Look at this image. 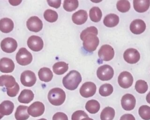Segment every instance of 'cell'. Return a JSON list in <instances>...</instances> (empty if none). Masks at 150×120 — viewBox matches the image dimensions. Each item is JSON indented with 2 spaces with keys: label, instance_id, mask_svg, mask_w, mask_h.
I'll use <instances>...</instances> for the list:
<instances>
[{
  "label": "cell",
  "instance_id": "7bdbcfd3",
  "mask_svg": "<svg viewBox=\"0 0 150 120\" xmlns=\"http://www.w3.org/2000/svg\"><path fill=\"white\" fill-rule=\"evenodd\" d=\"M146 100L148 102V103H149L150 104V91L149 92V93L146 95Z\"/></svg>",
  "mask_w": 150,
  "mask_h": 120
},
{
  "label": "cell",
  "instance_id": "52a82bcc",
  "mask_svg": "<svg viewBox=\"0 0 150 120\" xmlns=\"http://www.w3.org/2000/svg\"><path fill=\"white\" fill-rule=\"evenodd\" d=\"M36 81L35 74L30 70H26L21 75V82L22 85L26 87L33 86Z\"/></svg>",
  "mask_w": 150,
  "mask_h": 120
},
{
  "label": "cell",
  "instance_id": "2e32d148",
  "mask_svg": "<svg viewBox=\"0 0 150 120\" xmlns=\"http://www.w3.org/2000/svg\"><path fill=\"white\" fill-rule=\"evenodd\" d=\"M129 29L132 33L139 35L144 32L146 29V24L143 20L135 19L131 23Z\"/></svg>",
  "mask_w": 150,
  "mask_h": 120
},
{
  "label": "cell",
  "instance_id": "e575fe53",
  "mask_svg": "<svg viewBox=\"0 0 150 120\" xmlns=\"http://www.w3.org/2000/svg\"><path fill=\"white\" fill-rule=\"evenodd\" d=\"M148 88V85L145 81L142 80H139L137 81L135 85V89L138 93L144 94L147 91Z\"/></svg>",
  "mask_w": 150,
  "mask_h": 120
},
{
  "label": "cell",
  "instance_id": "44dd1931",
  "mask_svg": "<svg viewBox=\"0 0 150 120\" xmlns=\"http://www.w3.org/2000/svg\"><path fill=\"white\" fill-rule=\"evenodd\" d=\"M133 5L134 9L139 13L145 12L146 11L150 6V1H141V0H134L133 1Z\"/></svg>",
  "mask_w": 150,
  "mask_h": 120
},
{
  "label": "cell",
  "instance_id": "60d3db41",
  "mask_svg": "<svg viewBox=\"0 0 150 120\" xmlns=\"http://www.w3.org/2000/svg\"><path fill=\"white\" fill-rule=\"evenodd\" d=\"M120 120H135V118L132 114H126L121 116Z\"/></svg>",
  "mask_w": 150,
  "mask_h": 120
},
{
  "label": "cell",
  "instance_id": "7402d4cb",
  "mask_svg": "<svg viewBox=\"0 0 150 120\" xmlns=\"http://www.w3.org/2000/svg\"><path fill=\"white\" fill-rule=\"evenodd\" d=\"M13 109L14 104L11 101H4L0 104V113L3 116L11 114L13 111Z\"/></svg>",
  "mask_w": 150,
  "mask_h": 120
},
{
  "label": "cell",
  "instance_id": "8d00e7d4",
  "mask_svg": "<svg viewBox=\"0 0 150 120\" xmlns=\"http://www.w3.org/2000/svg\"><path fill=\"white\" fill-rule=\"evenodd\" d=\"M88 117V115L82 110L75 111L71 115V120H81L84 118Z\"/></svg>",
  "mask_w": 150,
  "mask_h": 120
},
{
  "label": "cell",
  "instance_id": "484cf974",
  "mask_svg": "<svg viewBox=\"0 0 150 120\" xmlns=\"http://www.w3.org/2000/svg\"><path fill=\"white\" fill-rule=\"evenodd\" d=\"M103 23L107 27H114L119 23V17L114 13L108 14L105 16L103 20Z\"/></svg>",
  "mask_w": 150,
  "mask_h": 120
},
{
  "label": "cell",
  "instance_id": "ab89813d",
  "mask_svg": "<svg viewBox=\"0 0 150 120\" xmlns=\"http://www.w3.org/2000/svg\"><path fill=\"white\" fill-rule=\"evenodd\" d=\"M47 4L49 5V6L53 7L54 8H59L61 4V1H47Z\"/></svg>",
  "mask_w": 150,
  "mask_h": 120
},
{
  "label": "cell",
  "instance_id": "9c48e42d",
  "mask_svg": "<svg viewBox=\"0 0 150 120\" xmlns=\"http://www.w3.org/2000/svg\"><path fill=\"white\" fill-rule=\"evenodd\" d=\"M96 89V85L94 83L88 81L83 84L80 88V93L82 97L88 98L95 94Z\"/></svg>",
  "mask_w": 150,
  "mask_h": 120
},
{
  "label": "cell",
  "instance_id": "7c38bea8",
  "mask_svg": "<svg viewBox=\"0 0 150 120\" xmlns=\"http://www.w3.org/2000/svg\"><path fill=\"white\" fill-rule=\"evenodd\" d=\"M123 57L125 61L128 63L135 64L139 60L140 54L137 49L129 48L124 52Z\"/></svg>",
  "mask_w": 150,
  "mask_h": 120
},
{
  "label": "cell",
  "instance_id": "d590c367",
  "mask_svg": "<svg viewBox=\"0 0 150 120\" xmlns=\"http://www.w3.org/2000/svg\"><path fill=\"white\" fill-rule=\"evenodd\" d=\"M116 5L117 9L121 12H127L130 9V3L128 1H118Z\"/></svg>",
  "mask_w": 150,
  "mask_h": 120
},
{
  "label": "cell",
  "instance_id": "8fae6325",
  "mask_svg": "<svg viewBox=\"0 0 150 120\" xmlns=\"http://www.w3.org/2000/svg\"><path fill=\"white\" fill-rule=\"evenodd\" d=\"M18 43L16 40L12 37L4 39L1 43V49L5 53H11L15 52L17 48Z\"/></svg>",
  "mask_w": 150,
  "mask_h": 120
},
{
  "label": "cell",
  "instance_id": "f1b7e54d",
  "mask_svg": "<svg viewBox=\"0 0 150 120\" xmlns=\"http://www.w3.org/2000/svg\"><path fill=\"white\" fill-rule=\"evenodd\" d=\"M115 116V110L112 107H107L101 112V120H112Z\"/></svg>",
  "mask_w": 150,
  "mask_h": 120
},
{
  "label": "cell",
  "instance_id": "3957f363",
  "mask_svg": "<svg viewBox=\"0 0 150 120\" xmlns=\"http://www.w3.org/2000/svg\"><path fill=\"white\" fill-rule=\"evenodd\" d=\"M47 98L51 104L59 106L63 104L64 102L66 99V94L62 88H53L49 91Z\"/></svg>",
  "mask_w": 150,
  "mask_h": 120
},
{
  "label": "cell",
  "instance_id": "4dcf8cb0",
  "mask_svg": "<svg viewBox=\"0 0 150 120\" xmlns=\"http://www.w3.org/2000/svg\"><path fill=\"white\" fill-rule=\"evenodd\" d=\"M44 18L46 20L49 22H54L57 20L58 18V14L57 13L52 9H47L43 13Z\"/></svg>",
  "mask_w": 150,
  "mask_h": 120
},
{
  "label": "cell",
  "instance_id": "4316f807",
  "mask_svg": "<svg viewBox=\"0 0 150 120\" xmlns=\"http://www.w3.org/2000/svg\"><path fill=\"white\" fill-rule=\"evenodd\" d=\"M69 68L68 64L63 61L56 62L53 66V72L57 75H62L66 73Z\"/></svg>",
  "mask_w": 150,
  "mask_h": 120
},
{
  "label": "cell",
  "instance_id": "d6a6232c",
  "mask_svg": "<svg viewBox=\"0 0 150 120\" xmlns=\"http://www.w3.org/2000/svg\"><path fill=\"white\" fill-rule=\"evenodd\" d=\"M113 92L112 86L108 83L104 84L99 88V93L101 96L107 97L111 95Z\"/></svg>",
  "mask_w": 150,
  "mask_h": 120
},
{
  "label": "cell",
  "instance_id": "603a6c76",
  "mask_svg": "<svg viewBox=\"0 0 150 120\" xmlns=\"http://www.w3.org/2000/svg\"><path fill=\"white\" fill-rule=\"evenodd\" d=\"M16 84L15 78L12 76L2 75L0 76V86H5L6 88H12Z\"/></svg>",
  "mask_w": 150,
  "mask_h": 120
},
{
  "label": "cell",
  "instance_id": "f546056e",
  "mask_svg": "<svg viewBox=\"0 0 150 120\" xmlns=\"http://www.w3.org/2000/svg\"><path fill=\"white\" fill-rule=\"evenodd\" d=\"M89 16L90 19L94 22H99L102 17V12L97 6H94L90 9Z\"/></svg>",
  "mask_w": 150,
  "mask_h": 120
},
{
  "label": "cell",
  "instance_id": "f6af8a7d",
  "mask_svg": "<svg viewBox=\"0 0 150 120\" xmlns=\"http://www.w3.org/2000/svg\"><path fill=\"white\" fill-rule=\"evenodd\" d=\"M3 116H3V115L0 113V119H1V118H3Z\"/></svg>",
  "mask_w": 150,
  "mask_h": 120
},
{
  "label": "cell",
  "instance_id": "ba28073f",
  "mask_svg": "<svg viewBox=\"0 0 150 120\" xmlns=\"http://www.w3.org/2000/svg\"><path fill=\"white\" fill-rule=\"evenodd\" d=\"M28 47L33 52L40 51L43 47V42L41 37L33 35L30 36L27 40Z\"/></svg>",
  "mask_w": 150,
  "mask_h": 120
},
{
  "label": "cell",
  "instance_id": "cb8c5ba5",
  "mask_svg": "<svg viewBox=\"0 0 150 120\" xmlns=\"http://www.w3.org/2000/svg\"><path fill=\"white\" fill-rule=\"evenodd\" d=\"M39 79L44 82H49L53 78V73L51 70L47 67H42L38 71Z\"/></svg>",
  "mask_w": 150,
  "mask_h": 120
},
{
  "label": "cell",
  "instance_id": "277c9868",
  "mask_svg": "<svg viewBox=\"0 0 150 120\" xmlns=\"http://www.w3.org/2000/svg\"><path fill=\"white\" fill-rule=\"evenodd\" d=\"M32 54L25 47L21 48L16 55V61L21 66L29 64L32 61Z\"/></svg>",
  "mask_w": 150,
  "mask_h": 120
},
{
  "label": "cell",
  "instance_id": "ee69618b",
  "mask_svg": "<svg viewBox=\"0 0 150 120\" xmlns=\"http://www.w3.org/2000/svg\"><path fill=\"white\" fill-rule=\"evenodd\" d=\"M81 120H93L92 118H89V117H87V118H83L82 119H81Z\"/></svg>",
  "mask_w": 150,
  "mask_h": 120
},
{
  "label": "cell",
  "instance_id": "ac0fdd59",
  "mask_svg": "<svg viewBox=\"0 0 150 120\" xmlns=\"http://www.w3.org/2000/svg\"><path fill=\"white\" fill-rule=\"evenodd\" d=\"M88 18V15L86 11L79 10L72 15V20L74 23L80 25L84 23Z\"/></svg>",
  "mask_w": 150,
  "mask_h": 120
},
{
  "label": "cell",
  "instance_id": "30bf717a",
  "mask_svg": "<svg viewBox=\"0 0 150 120\" xmlns=\"http://www.w3.org/2000/svg\"><path fill=\"white\" fill-rule=\"evenodd\" d=\"M27 112L33 117L40 116L45 112V105L40 101L34 102L28 108Z\"/></svg>",
  "mask_w": 150,
  "mask_h": 120
},
{
  "label": "cell",
  "instance_id": "74e56055",
  "mask_svg": "<svg viewBox=\"0 0 150 120\" xmlns=\"http://www.w3.org/2000/svg\"><path fill=\"white\" fill-rule=\"evenodd\" d=\"M19 91V85L16 83V85L12 88H6V92L8 96L11 97H15Z\"/></svg>",
  "mask_w": 150,
  "mask_h": 120
},
{
  "label": "cell",
  "instance_id": "83f0119b",
  "mask_svg": "<svg viewBox=\"0 0 150 120\" xmlns=\"http://www.w3.org/2000/svg\"><path fill=\"white\" fill-rule=\"evenodd\" d=\"M85 107L90 114H96L100 110V105L97 100H91L86 102Z\"/></svg>",
  "mask_w": 150,
  "mask_h": 120
},
{
  "label": "cell",
  "instance_id": "4fadbf2b",
  "mask_svg": "<svg viewBox=\"0 0 150 120\" xmlns=\"http://www.w3.org/2000/svg\"><path fill=\"white\" fill-rule=\"evenodd\" d=\"M133 80L132 76L128 71L121 72L118 77V84L123 88L130 87L133 83Z\"/></svg>",
  "mask_w": 150,
  "mask_h": 120
},
{
  "label": "cell",
  "instance_id": "9a60e30c",
  "mask_svg": "<svg viewBox=\"0 0 150 120\" xmlns=\"http://www.w3.org/2000/svg\"><path fill=\"white\" fill-rule=\"evenodd\" d=\"M121 103L124 109L126 111H131L135 108L136 100L133 95L131 94H126L122 96Z\"/></svg>",
  "mask_w": 150,
  "mask_h": 120
},
{
  "label": "cell",
  "instance_id": "8992f818",
  "mask_svg": "<svg viewBox=\"0 0 150 120\" xmlns=\"http://www.w3.org/2000/svg\"><path fill=\"white\" fill-rule=\"evenodd\" d=\"M98 55L100 59L103 61H110L114 56V49L109 44H104L99 49Z\"/></svg>",
  "mask_w": 150,
  "mask_h": 120
},
{
  "label": "cell",
  "instance_id": "f35d334b",
  "mask_svg": "<svg viewBox=\"0 0 150 120\" xmlns=\"http://www.w3.org/2000/svg\"><path fill=\"white\" fill-rule=\"evenodd\" d=\"M52 120H68V117L64 113L58 112L54 114Z\"/></svg>",
  "mask_w": 150,
  "mask_h": 120
},
{
  "label": "cell",
  "instance_id": "b9f144b4",
  "mask_svg": "<svg viewBox=\"0 0 150 120\" xmlns=\"http://www.w3.org/2000/svg\"><path fill=\"white\" fill-rule=\"evenodd\" d=\"M22 1H9V2L13 6H16L21 3Z\"/></svg>",
  "mask_w": 150,
  "mask_h": 120
},
{
  "label": "cell",
  "instance_id": "d6986e66",
  "mask_svg": "<svg viewBox=\"0 0 150 120\" xmlns=\"http://www.w3.org/2000/svg\"><path fill=\"white\" fill-rule=\"evenodd\" d=\"M13 21L8 18H4L0 20V30L5 33L11 32L13 29Z\"/></svg>",
  "mask_w": 150,
  "mask_h": 120
},
{
  "label": "cell",
  "instance_id": "d4e9b609",
  "mask_svg": "<svg viewBox=\"0 0 150 120\" xmlns=\"http://www.w3.org/2000/svg\"><path fill=\"white\" fill-rule=\"evenodd\" d=\"M28 107L25 105H19L15 113V118L16 120H26L29 118L27 112Z\"/></svg>",
  "mask_w": 150,
  "mask_h": 120
},
{
  "label": "cell",
  "instance_id": "5b68a950",
  "mask_svg": "<svg viewBox=\"0 0 150 120\" xmlns=\"http://www.w3.org/2000/svg\"><path fill=\"white\" fill-rule=\"evenodd\" d=\"M97 76L101 81L110 80L114 76V70L110 65H103L98 68L97 70Z\"/></svg>",
  "mask_w": 150,
  "mask_h": 120
},
{
  "label": "cell",
  "instance_id": "e0dca14e",
  "mask_svg": "<svg viewBox=\"0 0 150 120\" xmlns=\"http://www.w3.org/2000/svg\"><path fill=\"white\" fill-rule=\"evenodd\" d=\"M15 68L14 62L11 59L3 57L0 59V71L9 73L13 71Z\"/></svg>",
  "mask_w": 150,
  "mask_h": 120
},
{
  "label": "cell",
  "instance_id": "836d02e7",
  "mask_svg": "<svg viewBox=\"0 0 150 120\" xmlns=\"http://www.w3.org/2000/svg\"><path fill=\"white\" fill-rule=\"evenodd\" d=\"M138 113L141 118L144 120H150V107L144 105L139 107Z\"/></svg>",
  "mask_w": 150,
  "mask_h": 120
},
{
  "label": "cell",
  "instance_id": "5bb4252c",
  "mask_svg": "<svg viewBox=\"0 0 150 120\" xmlns=\"http://www.w3.org/2000/svg\"><path fill=\"white\" fill-rule=\"evenodd\" d=\"M26 26L30 31L38 32L42 29L43 23L38 17L31 16L26 21Z\"/></svg>",
  "mask_w": 150,
  "mask_h": 120
},
{
  "label": "cell",
  "instance_id": "7a4b0ae2",
  "mask_svg": "<svg viewBox=\"0 0 150 120\" xmlns=\"http://www.w3.org/2000/svg\"><path fill=\"white\" fill-rule=\"evenodd\" d=\"M81 81V74L76 70L70 71L63 77L62 80L64 87L69 90H74L76 89Z\"/></svg>",
  "mask_w": 150,
  "mask_h": 120
},
{
  "label": "cell",
  "instance_id": "bcb514c9",
  "mask_svg": "<svg viewBox=\"0 0 150 120\" xmlns=\"http://www.w3.org/2000/svg\"><path fill=\"white\" fill-rule=\"evenodd\" d=\"M38 120H47V119H46L45 118H41V119H38Z\"/></svg>",
  "mask_w": 150,
  "mask_h": 120
},
{
  "label": "cell",
  "instance_id": "6da1fadb",
  "mask_svg": "<svg viewBox=\"0 0 150 120\" xmlns=\"http://www.w3.org/2000/svg\"><path fill=\"white\" fill-rule=\"evenodd\" d=\"M98 30L95 26H90L83 30L80 34V39L83 41L84 49L88 52L95 51L99 44V39L97 36Z\"/></svg>",
  "mask_w": 150,
  "mask_h": 120
},
{
  "label": "cell",
  "instance_id": "ffe728a7",
  "mask_svg": "<svg viewBox=\"0 0 150 120\" xmlns=\"http://www.w3.org/2000/svg\"><path fill=\"white\" fill-rule=\"evenodd\" d=\"M34 98V94L30 90L25 89L20 93L18 100L21 103L28 104L31 102Z\"/></svg>",
  "mask_w": 150,
  "mask_h": 120
},
{
  "label": "cell",
  "instance_id": "1f68e13d",
  "mask_svg": "<svg viewBox=\"0 0 150 120\" xmlns=\"http://www.w3.org/2000/svg\"><path fill=\"white\" fill-rule=\"evenodd\" d=\"M79 6V2L77 0H66L63 2V8L65 11L71 12L76 10Z\"/></svg>",
  "mask_w": 150,
  "mask_h": 120
}]
</instances>
